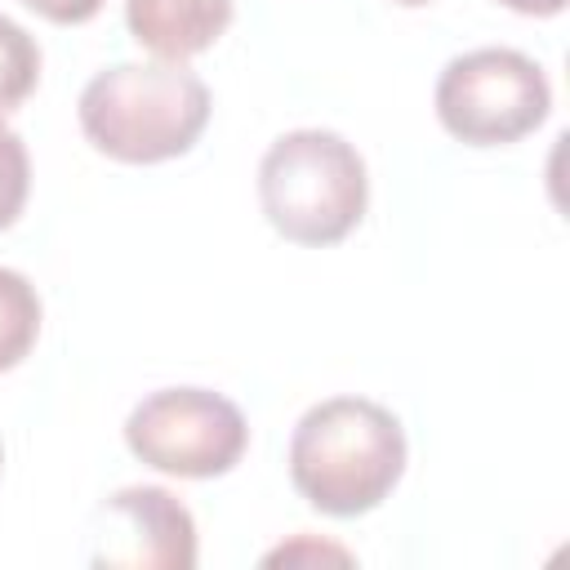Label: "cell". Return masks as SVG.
I'll list each match as a JSON object with an SVG mask.
<instances>
[{
    "mask_svg": "<svg viewBox=\"0 0 570 570\" xmlns=\"http://www.w3.org/2000/svg\"><path fill=\"white\" fill-rule=\"evenodd\" d=\"M405 472V428L370 396L316 401L289 436V481L325 517L379 508Z\"/></svg>",
    "mask_w": 570,
    "mask_h": 570,
    "instance_id": "obj_1",
    "label": "cell"
},
{
    "mask_svg": "<svg viewBox=\"0 0 570 570\" xmlns=\"http://www.w3.org/2000/svg\"><path fill=\"white\" fill-rule=\"evenodd\" d=\"M85 138L125 165H156L191 151L209 125V89L183 62L102 67L76 102Z\"/></svg>",
    "mask_w": 570,
    "mask_h": 570,
    "instance_id": "obj_2",
    "label": "cell"
},
{
    "mask_svg": "<svg viewBox=\"0 0 570 570\" xmlns=\"http://www.w3.org/2000/svg\"><path fill=\"white\" fill-rule=\"evenodd\" d=\"M258 200L285 240L334 245L365 218V160L334 129H289L258 160Z\"/></svg>",
    "mask_w": 570,
    "mask_h": 570,
    "instance_id": "obj_3",
    "label": "cell"
},
{
    "mask_svg": "<svg viewBox=\"0 0 570 570\" xmlns=\"http://www.w3.org/2000/svg\"><path fill=\"white\" fill-rule=\"evenodd\" d=\"M436 120L468 147H503L534 134L552 111V85L543 67L503 45L468 49L436 76Z\"/></svg>",
    "mask_w": 570,
    "mask_h": 570,
    "instance_id": "obj_4",
    "label": "cell"
},
{
    "mask_svg": "<svg viewBox=\"0 0 570 570\" xmlns=\"http://www.w3.org/2000/svg\"><path fill=\"white\" fill-rule=\"evenodd\" d=\"M125 445L156 472L205 481L240 463L249 423L236 401L209 387H160L125 419Z\"/></svg>",
    "mask_w": 570,
    "mask_h": 570,
    "instance_id": "obj_5",
    "label": "cell"
},
{
    "mask_svg": "<svg viewBox=\"0 0 570 570\" xmlns=\"http://www.w3.org/2000/svg\"><path fill=\"white\" fill-rule=\"evenodd\" d=\"M107 530L98 534L94 566H156L191 570L196 566V521L160 485H129L102 503Z\"/></svg>",
    "mask_w": 570,
    "mask_h": 570,
    "instance_id": "obj_6",
    "label": "cell"
},
{
    "mask_svg": "<svg viewBox=\"0 0 570 570\" xmlns=\"http://www.w3.org/2000/svg\"><path fill=\"white\" fill-rule=\"evenodd\" d=\"M232 0H125L129 36L165 62L205 53L232 27Z\"/></svg>",
    "mask_w": 570,
    "mask_h": 570,
    "instance_id": "obj_7",
    "label": "cell"
},
{
    "mask_svg": "<svg viewBox=\"0 0 570 570\" xmlns=\"http://www.w3.org/2000/svg\"><path fill=\"white\" fill-rule=\"evenodd\" d=\"M36 334H40V294H36V285L22 272L0 267V374L13 370L36 347Z\"/></svg>",
    "mask_w": 570,
    "mask_h": 570,
    "instance_id": "obj_8",
    "label": "cell"
},
{
    "mask_svg": "<svg viewBox=\"0 0 570 570\" xmlns=\"http://www.w3.org/2000/svg\"><path fill=\"white\" fill-rule=\"evenodd\" d=\"M40 80V45L13 18L0 13V116L27 102Z\"/></svg>",
    "mask_w": 570,
    "mask_h": 570,
    "instance_id": "obj_9",
    "label": "cell"
},
{
    "mask_svg": "<svg viewBox=\"0 0 570 570\" xmlns=\"http://www.w3.org/2000/svg\"><path fill=\"white\" fill-rule=\"evenodd\" d=\"M27 187H31V160L22 138L0 120V227H9L22 205H27Z\"/></svg>",
    "mask_w": 570,
    "mask_h": 570,
    "instance_id": "obj_10",
    "label": "cell"
},
{
    "mask_svg": "<svg viewBox=\"0 0 570 570\" xmlns=\"http://www.w3.org/2000/svg\"><path fill=\"white\" fill-rule=\"evenodd\" d=\"M294 566V561H338V566H347L352 561V552L347 548H334V543H316V539H294V543H281L276 552H267L263 557V566Z\"/></svg>",
    "mask_w": 570,
    "mask_h": 570,
    "instance_id": "obj_11",
    "label": "cell"
},
{
    "mask_svg": "<svg viewBox=\"0 0 570 570\" xmlns=\"http://www.w3.org/2000/svg\"><path fill=\"white\" fill-rule=\"evenodd\" d=\"M27 9H36L40 18L58 22V27H76V22H89L107 0H22Z\"/></svg>",
    "mask_w": 570,
    "mask_h": 570,
    "instance_id": "obj_12",
    "label": "cell"
},
{
    "mask_svg": "<svg viewBox=\"0 0 570 570\" xmlns=\"http://www.w3.org/2000/svg\"><path fill=\"white\" fill-rule=\"evenodd\" d=\"M499 4H508L517 13H530V18H552V13L566 9V0H499Z\"/></svg>",
    "mask_w": 570,
    "mask_h": 570,
    "instance_id": "obj_13",
    "label": "cell"
},
{
    "mask_svg": "<svg viewBox=\"0 0 570 570\" xmlns=\"http://www.w3.org/2000/svg\"><path fill=\"white\" fill-rule=\"evenodd\" d=\"M396 4H428V0H396Z\"/></svg>",
    "mask_w": 570,
    "mask_h": 570,
    "instance_id": "obj_14",
    "label": "cell"
},
{
    "mask_svg": "<svg viewBox=\"0 0 570 570\" xmlns=\"http://www.w3.org/2000/svg\"><path fill=\"white\" fill-rule=\"evenodd\" d=\"M0 454H4V450H0Z\"/></svg>",
    "mask_w": 570,
    "mask_h": 570,
    "instance_id": "obj_15",
    "label": "cell"
}]
</instances>
